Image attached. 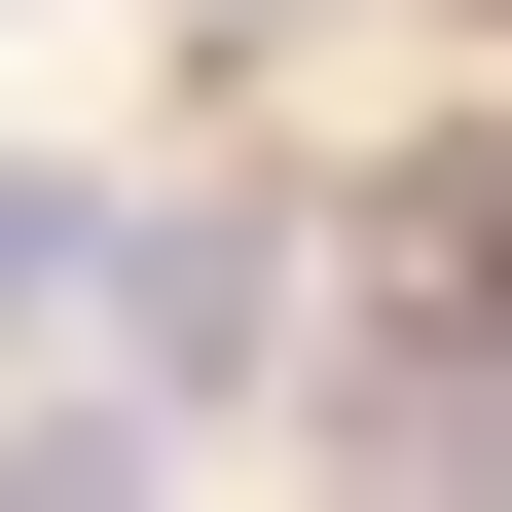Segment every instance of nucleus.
Segmentation results:
<instances>
[{"mask_svg":"<svg viewBox=\"0 0 512 512\" xmlns=\"http://www.w3.org/2000/svg\"><path fill=\"white\" fill-rule=\"evenodd\" d=\"M0 512H147V403H74V439H0Z\"/></svg>","mask_w":512,"mask_h":512,"instance_id":"nucleus-2","label":"nucleus"},{"mask_svg":"<svg viewBox=\"0 0 512 512\" xmlns=\"http://www.w3.org/2000/svg\"><path fill=\"white\" fill-rule=\"evenodd\" d=\"M110 330H147V403H183V366L256 330V220H110Z\"/></svg>","mask_w":512,"mask_h":512,"instance_id":"nucleus-1","label":"nucleus"}]
</instances>
